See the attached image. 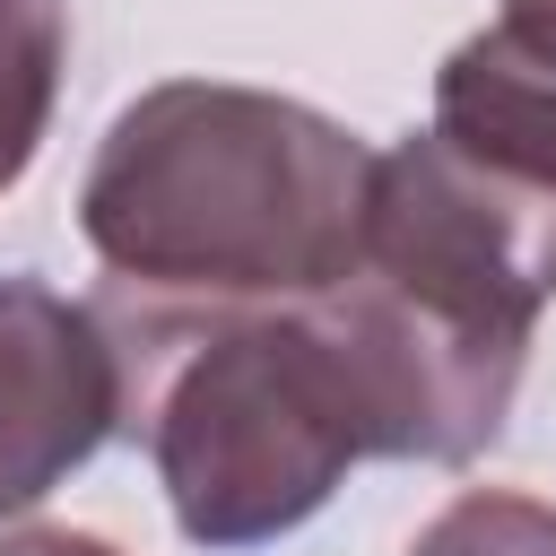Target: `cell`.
<instances>
[{"mask_svg":"<svg viewBox=\"0 0 556 556\" xmlns=\"http://www.w3.org/2000/svg\"><path fill=\"white\" fill-rule=\"evenodd\" d=\"M374 148L304 96L235 78L139 87L78 182V235L130 295L313 304L365 252Z\"/></svg>","mask_w":556,"mask_h":556,"instance_id":"obj_1","label":"cell"},{"mask_svg":"<svg viewBox=\"0 0 556 556\" xmlns=\"http://www.w3.org/2000/svg\"><path fill=\"white\" fill-rule=\"evenodd\" d=\"M96 313L122 348V434L148 452L191 547H269L374 460V408L321 295L174 304L104 287Z\"/></svg>","mask_w":556,"mask_h":556,"instance_id":"obj_2","label":"cell"},{"mask_svg":"<svg viewBox=\"0 0 556 556\" xmlns=\"http://www.w3.org/2000/svg\"><path fill=\"white\" fill-rule=\"evenodd\" d=\"M356 278L478 348L530 356V330L556 304V182L504 174L426 122L374 148Z\"/></svg>","mask_w":556,"mask_h":556,"instance_id":"obj_3","label":"cell"},{"mask_svg":"<svg viewBox=\"0 0 556 556\" xmlns=\"http://www.w3.org/2000/svg\"><path fill=\"white\" fill-rule=\"evenodd\" d=\"M122 434V348L96 304L0 278V521L35 513Z\"/></svg>","mask_w":556,"mask_h":556,"instance_id":"obj_4","label":"cell"},{"mask_svg":"<svg viewBox=\"0 0 556 556\" xmlns=\"http://www.w3.org/2000/svg\"><path fill=\"white\" fill-rule=\"evenodd\" d=\"M434 130L504 174L556 182V35L486 17L434 70Z\"/></svg>","mask_w":556,"mask_h":556,"instance_id":"obj_5","label":"cell"},{"mask_svg":"<svg viewBox=\"0 0 556 556\" xmlns=\"http://www.w3.org/2000/svg\"><path fill=\"white\" fill-rule=\"evenodd\" d=\"M61 70H70V0H0V191H17L52 139Z\"/></svg>","mask_w":556,"mask_h":556,"instance_id":"obj_6","label":"cell"},{"mask_svg":"<svg viewBox=\"0 0 556 556\" xmlns=\"http://www.w3.org/2000/svg\"><path fill=\"white\" fill-rule=\"evenodd\" d=\"M408 556H556V504L521 486H460L408 539Z\"/></svg>","mask_w":556,"mask_h":556,"instance_id":"obj_7","label":"cell"},{"mask_svg":"<svg viewBox=\"0 0 556 556\" xmlns=\"http://www.w3.org/2000/svg\"><path fill=\"white\" fill-rule=\"evenodd\" d=\"M0 556H122V547H113V539H96V530L35 521V530H0Z\"/></svg>","mask_w":556,"mask_h":556,"instance_id":"obj_8","label":"cell"},{"mask_svg":"<svg viewBox=\"0 0 556 556\" xmlns=\"http://www.w3.org/2000/svg\"><path fill=\"white\" fill-rule=\"evenodd\" d=\"M495 17H513V26H539V35H556V0H504Z\"/></svg>","mask_w":556,"mask_h":556,"instance_id":"obj_9","label":"cell"}]
</instances>
